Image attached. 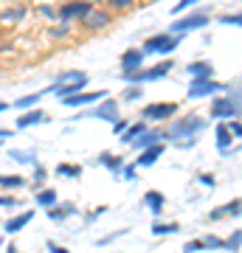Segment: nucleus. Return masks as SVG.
Instances as JSON below:
<instances>
[{"label":"nucleus","instance_id":"10","mask_svg":"<svg viewBox=\"0 0 242 253\" xmlns=\"http://www.w3.org/2000/svg\"><path fill=\"white\" fill-rule=\"evenodd\" d=\"M228 217H242V200H228L225 206L211 208L206 219H211V222H220V219H228Z\"/></svg>","mask_w":242,"mask_h":253},{"label":"nucleus","instance_id":"2","mask_svg":"<svg viewBox=\"0 0 242 253\" xmlns=\"http://www.w3.org/2000/svg\"><path fill=\"white\" fill-rule=\"evenodd\" d=\"M178 113V104L175 101H155V104H146L141 110V121L146 124H158V121H166Z\"/></svg>","mask_w":242,"mask_h":253},{"label":"nucleus","instance_id":"51","mask_svg":"<svg viewBox=\"0 0 242 253\" xmlns=\"http://www.w3.org/2000/svg\"><path fill=\"white\" fill-rule=\"evenodd\" d=\"M3 138H11V129H0V141Z\"/></svg>","mask_w":242,"mask_h":253},{"label":"nucleus","instance_id":"22","mask_svg":"<svg viewBox=\"0 0 242 253\" xmlns=\"http://www.w3.org/2000/svg\"><path fill=\"white\" fill-rule=\"evenodd\" d=\"M186 73L192 76V79H214V68H211V62H206V59L192 62L186 68Z\"/></svg>","mask_w":242,"mask_h":253},{"label":"nucleus","instance_id":"25","mask_svg":"<svg viewBox=\"0 0 242 253\" xmlns=\"http://www.w3.org/2000/svg\"><path fill=\"white\" fill-rule=\"evenodd\" d=\"M56 174H62V177H71V180H79L82 177V166L79 163H56Z\"/></svg>","mask_w":242,"mask_h":253},{"label":"nucleus","instance_id":"1","mask_svg":"<svg viewBox=\"0 0 242 253\" xmlns=\"http://www.w3.org/2000/svg\"><path fill=\"white\" fill-rule=\"evenodd\" d=\"M206 129V118L197 116V113H189V116L178 118L169 129H163L166 132V141L169 144H178V141H186V138H197L200 132Z\"/></svg>","mask_w":242,"mask_h":253},{"label":"nucleus","instance_id":"42","mask_svg":"<svg viewBox=\"0 0 242 253\" xmlns=\"http://www.w3.org/2000/svg\"><path fill=\"white\" fill-rule=\"evenodd\" d=\"M135 169H138L135 163H130V166H124V169H121V172H124V180H130V183H133L135 177H138V172H135Z\"/></svg>","mask_w":242,"mask_h":253},{"label":"nucleus","instance_id":"35","mask_svg":"<svg viewBox=\"0 0 242 253\" xmlns=\"http://www.w3.org/2000/svg\"><path fill=\"white\" fill-rule=\"evenodd\" d=\"M45 211H48V219H54V222H62V219L68 217L62 206H51V208H45Z\"/></svg>","mask_w":242,"mask_h":253},{"label":"nucleus","instance_id":"18","mask_svg":"<svg viewBox=\"0 0 242 253\" xmlns=\"http://www.w3.org/2000/svg\"><path fill=\"white\" fill-rule=\"evenodd\" d=\"M144 206L149 208L155 217H161V214H163V206H166V194H161V191L149 189L146 194H144Z\"/></svg>","mask_w":242,"mask_h":253},{"label":"nucleus","instance_id":"13","mask_svg":"<svg viewBox=\"0 0 242 253\" xmlns=\"http://www.w3.org/2000/svg\"><path fill=\"white\" fill-rule=\"evenodd\" d=\"M144 71V51L141 48H130L121 54V73H135Z\"/></svg>","mask_w":242,"mask_h":253},{"label":"nucleus","instance_id":"36","mask_svg":"<svg viewBox=\"0 0 242 253\" xmlns=\"http://www.w3.org/2000/svg\"><path fill=\"white\" fill-rule=\"evenodd\" d=\"M217 23H223V26H242V11L240 14H223Z\"/></svg>","mask_w":242,"mask_h":253},{"label":"nucleus","instance_id":"52","mask_svg":"<svg viewBox=\"0 0 242 253\" xmlns=\"http://www.w3.org/2000/svg\"><path fill=\"white\" fill-rule=\"evenodd\" d=\"M9 107H11V104H6V101H0V113H6Z\"/></svg>","mask_w":242,"mask_h":253},{"label":"nucleus","instance_id":"45","mask_svg":"<svg viewBox=\"0 0 242 253\" xmlns=\"http://www.w3.org/2000/svg\"><path fill=\"white\" fill-rule=\"evenodd\" d=\"M127 126H130V121H124V118H118L116 124H113V135H121V132H124Z\"/></svg>","mask_w":242,"mask_h":253},{"label":"nucleus","instance_id":"24","mask_svg":"<svg viewBox=\"0 0 242 253\" xmlns=\"http://www.w3.org/2000/svg\"><path fill=\"white\" fill-rule=\"evenodd\" d=\"M34 203H37V206H43V208H51V206L59 203V197H56L54 189H45V186H43V189L34 194Z\"/></svg>","mask_w":242,"mask_h":253},{"label":"nucleus","instance_id":"46","mask_svg":"<svg viewBox=\"0 0 242 253\" xmlns=\"http://www.w3.org/2000/svg\"><path fill=\"white\" fill-rule=\"evenodd\" d=\"M127 234V228H121V231H116V234H110V236H104V239H99V245H110L113 239H118V236H124Z\"/></svg>","mask_w":242,"mask_h":253},{"label":"nucleus","instance_id":"17","mask_svg":"<svg viewBox=\"0 0 242 253\" xmlns=\"http://www.w3.org/2000/svg\"><path fill=\"white\" fill-rule=\"evenodd\" d=\"M214 141H217V149H220L223 155L231 152L234 135H231V129H228V124H217V129H214Z\"/></svg>","mask_w":242,"mask_h":253},{"label":"nucleus","instance_id":"41","mask_svg":"<svg viewBox=\"0 0 242 253\" xmlns=\"http://www.w3.org/2000/svg\"><path fill=\"white\" fill-rule=\"evenodd\" d=\"M14 206H20V203H17V197H9V194H0V208H14Z\"/></svg>","mask_w":242,"mask_h":253},{"label":"nucleus","instance_id":"21","mask_svg":"<svg viewBox=\"0 0 242 253\" xmlns=\"http://www.w3.org/2000/svg\"><path fill=\"white\" fill-rule=\"evenodd\" d=\"M96 163L104 166V169L113 172V174H118L121 169H124V158H121V155H113V152H101L99 158H96Z\"/></svg>","mask_w":242,"mask_h":253},{"label":"nucleus","instance_id":"50","mask_svg":"<svg viewBox=\"0 0 242 253\" xmlns=\"http://www.w3.org/2000/svg\"><path fill=\"white\" fill-rule=\"evenodd\" d=\"M104 211H107V208H104V206H99V208H96V211H90V217H88V222H93V219L99 217V214H104Z\"/></svg>","mask_w":242,"mask_h":253},{"label":"nucleus","instance_id":"29","mask_svg":"<svg viewBox=\"0 0 242 253\" xmlns=\"http://www.w3.org/2000/svg\"><path fill=\"white\" fill-rule=\"evenodd\" d=\"M200 242H203V248H206V251H228V242H225V239H220V236H203V239H200Z\"/></svg>","mask_w":242,"mask_h":253},{"label":"nucleus","instance_id":"37","mask_svg":"<svg viewBox=\"0 0 242 253\" xmlns=\"http://www.w3.org/2000/svg\"><path fill=\"white\" fill-rule=\"evenodd\" d=\"M45 180H48V172H45L43 166L37 163V166H34V180H31V183H34V186H40V189H43V183H45Z\"/></svg>","mask_w":242,"mask_h":253},{"label":"nucleus","instance_id":"38","mask_svg":"<svg viewBox=\"0 0 242 253\" xmlns=\"http://www.w3.org/2000/svg\"><path fill=\"white\" fill-rule=\"evenodd\" d=\"M107 6H110V9L127 11V9H133V6H135V0H107Z\"/></svg>","mask_w":242,"mask_h":253},{"label":"nucleus","instance_id":"26","mask_svg":"<svg viewBox=\"0 0 242 253\" xmlns=\"http://www.w3.org/2000/svg\"><path fill=\"white\" fill-rule=\"evenodd\" d=\"M9 158L11 161L23 163V166H37V155L34 149H28V152H17V149H9Z\"/></svg>","mask_w":242,"mask_h":253},{"label":"nucleus","instance_id":"7","mask_svg":"<svg viewBox=\"0 0 242 253\" xmlns=\"http://www.w3.org/2000/svg\"><path fill=\"white\" fill-rule=\"evenodd\" d=\"M208 14L206 11H197V14H189V17H180L172 23V34H186V31H197V28L208 26Z\"/></svg>","mask_w":242,"mask_h":253},{"label":"nucleus","instance_id":"30","mask_svg":"<svg viewBox=\"0 0 242 253\" xmlns=\"http://www.w3.org/2000/svg\"><path fill=\"white\" fill-rule=\"evenodd\" d=\"M23 14H26L23 9H6V11H0V23L3 26H14V23L23 20Z\"/></svg>","mask_w":242,"mask_h":253},{"label":"nucleus","instance_id":"33","mask_svg":"<svg viewBox=\"0 0 242 253\" xmlns=\"http://www.w3.org/2000/svg\"><path fill=\"white\" fill-rule=\"evenodd\" d=\"M225 242H228V251L240 253V248H242V228H240V231H234V234L228 236V239H225Z\"/></svg>","mask_w":242,"mask_h":253},{"label":"nucleus","instance_id":"5","mask_svg":"<svg viewBox=\"0 0 242 253\" xmlns=\"http://www.w3.org/2000/svg\"><path fill=\"white\" fill-rule=\"evenodd\" d=\"M90 9H93V3H88V0H68L65 6H59L56 20L59 23H73V20H82L85 14H90Z\"/></svg>","mask_w":242,"mask_h":253},{"label":"nucleus","instance_id":"15","mask_svg":"<svg viewBox=\"0 0 242 253\" xmlns=\"http://www.w3.org/2000/svg\"><path fill=\"white\" fill-rule=\"evenodd\" d=\"M88 90V76L79 82H68V84H59V87H48V93H56L59 99H68V96H76V93Z\"/></svg>","mask_w":242,"mask_h":253},{"label":"nucleus","instance_id":"20","mask_svg":"<svg viewBox=\"0 0 242 253\" xmlns=\"http://www.w3.org/2000/svg\"><path fill=\"white\" fill-rule=\"evenodd\" d=\"M172 68H175V62H172V59H163V62H158V65H152V68H146V71H144V82L163 79V76H169Z\"/></svg>","mask_w":242,"mask_h":253},{"label":"nucleus","instance_id":"3","mask_svg":"<svg viewBox=\"0 0 242 253\" xmlns=\"http://www.w3.org/2000/svg\"><path fill=\"white\" fill-rule=\"evenodd\" d=\"M180 45V37H175V34H158V37H149V40H146V42H144V56L146 54H172V51H175V48Z\"/></svg>","mask_w":242,"mask_h":253},{"label":"nucleus","instance_id":"9","mask_svg":"<svg viewBox=\"0 0 242 253\" xmlns=\"http://www.w3.org/2000/svg\"><path fill=\"white\" fill-rule=\"evenodd\" d=\"M90 118H99V121H107V124H116L118 121V101L116 99H104L99 107H93L88 113Z\"/></svg>","mask_w":242,"mask_h":253},{"label":"nucleus","instance_id":"23","mask_svg":"<svg viewBox=\"0 0 242 253\" xmlns=\"http://www.w3.org/2000/svg\"><path fill=\"white\" fill-rule=\"evenodd\" d=\"M146 129H149V124H146V121H135V124H130V126L124 129V132L118 135V138H121L124 144H133L135 138H138V135H144Z\"/></svg>","mask_w":242,"mask_h":253},{"label":"nucleus","instance_id":"28","mask_svg":"<svg viewBox=\"0 0 242 253\" xmlns=\"http://www.w3.org/2000/svg\"><path fill=\"white\" fill-rule=\"evenodd\" d=\"M26 186V177L20 174H0V189H23Z\"/></svg>","mask_w":242,"mask_h":253},{"label":"nucleus","instance_id":"40","mask_svg":"<svg viewBox=\"0 0 242 253\" xmlns=\"http://www.w3.org/2000/svg\"><path fill=\"white\" fill-rule=\"evenodd\" d=\"M197 183H200V186H206V189H214V186H217L214 174H200V177H197Z\"/></svg>","mask_w":242,"mask_h":253},{"label":"nucleus","instance_id":"11","mask_svg":"<svg viewBox=\"0 0 242 253\" xmlns=\"http://www.w3.org/2000/svg\"><path fill=\"white\" fill-rule=\"evenodd\" d=\"M237 116H240V107L231 99H223V96L211 99V118H237Z\"/></svg>","mask_w":242,"mask_h":253},{"label":"nucleus","instance_id":"12","mask_svg":"<svg viewBox=\"0 0 242 253\" xmlns=\"http://www.w3.org/2000/svg\"><path fill=\"white\" fill-rule=\"evenodd\" d=\"M166 141V132L163 129H155V126H149L144 135H138L133 141V146L138 149V152H144V149H149V146H155V144H163Z\"/></svg>","mask_w":242,"mask_h":253},{"label":"nucleus","instance_id":"49","mask_svg":"<svg viewBox=\"0 0 242 253\" xmlns=\"http://www.w3.org/2000/svg\"><path fill=\"white\" fill-rule=\"evenodd\" d=\"M40 11H43L45 17H51V20H56V11L51 9V6H40Z\"/></svg>","mask_w":242,"mask_h":253},{"label":"nucleus","instance_id":"16","mask_svg":"<svg viewBox=\"0 0 242 253\" xmlns=\"http://www.w3.org/2000/svg\"><path fill=\"white\" fill-rule=\"evenodd\" d=\"M31 219H34V211H20L17 217H11V219L3 222V231H6V234H20Z\"/></svg>","mask_w":242,"mask_h":253},{"label":"nucleus","instance_id":"32","mask_svg":"<svg viewBox=\"0 0 242 253\" xmlns=\"http://www.w3.org/2000/svg\"><path fill=\"white\" fill-rule=\"evenodd\" d=\"M180 225L178 222H155L152 225V234L155 236H169V234H178Z\"/></svg>","mask_w":242,"mask_h":253},{"label":"nucleus","instance_id":"4","mask_svg":"<svg viewBox=\"0 0 242 253\" xmlns=\"http://www.w3.org/2000/svg\"><path fill=\"white\" fill-rule=\"evenodd\" d=\"M223 90H225L223 82H214V79H192V82H189L186 96H189V99H206V96H217V93H223Z\"/></svg>","mask_w":242,"mask_h":253},{"label":"nucleus","instance_id":"27","mask_svg":"<svg viewBox=\"0 0 242 253\" xmlns=\"http://www.w3.org/2000/svg\"><path fill=\"white\" fill-rule=\"evenodd\" d=\"M85 76H88L85 71H65V73H59V76L54 79L51 87H59V84H68V82H79V79H85Z\"/></svg>","mask_w":242,"mask_h":253},{"label":"nucleus","instance_id":"54","mask_svg":"<svg viewBox=\"0 0 242 253\" xmlns=\"http://www.w3.org/2000/svg\"><path fill=\"white\" fill-rule=\"evenodd\" d=\"M141 3H144V6H146V3H158V0H141Z\"/></svg>","mask_w":242,"mask_h":253},{"label":"nucleus","instance_id":"39","mask_svg":"<svg viewBox=\"0 0 242 253\" xmlns=\"http://www.w3.org/2000/svg\"><path fill=\"white\" fill-rule=\"evenodd\" d=\"M225 124H228V129H231V135L234 138H242V121H225Z\"/></svg>","mask_w":242,"mask_h":253},{"label":"nucleus","instance_id":"48","mask_svg":"<svg viewBox=\"0 0 242 253\" xmlns=\"http://www.w3.org/2000/svg\"><path fill=\"white\" fill-rule=\"evenodd\" d=\"M45 248H48V253H71L68 248H62V245H54V242H48Z\"/></svg>","mask_w":242,"mask_h":253},{"label":"nucleus","instance_id":"34","mask_svg":"<svg viewBox=\"0 0 242 253\" xmlns=\"http://www.w3.org/2000/svg\"><path fill=\"white\" fill-rule=\"evenodd\" d=\"M141 96H144L141 84H133V87H127V90H124V96H121V99H124V101H138Z\"/></svg>","mask_w":242,"mask_h":253},{"label":"nucleus","instance_id":"31","mask_svg":"<svg viewBox=\"0 0 242 253\" xmlns=\"http://www.w3.org/2000/svg\"><path fill=\"white\" fill-rule=\"evenodd\" d=\"M40 99H43V93H31V96H23V99H17L11 107H17V110H23V113H26V110H34V104H37Z\"/></svg>","mask_w":242,"mask_h":253},{"label":"nucleus","instance_id":"14","mask_svg":"<svg viewBox=\"0 0 242 253\" xmlns=\"http://www.w3.org/2000/svg\"><path fill=\"white\" fill-rule=\"evenodd\" d=\"M163 152H166V144H155V146H149V149L138 152V158H135V166H138V169H146V166L158 163V158H161Z\"/></svg>","mask_w":242,"mask_h":253},{"label":"nucleus","instance_id":"43","mask_svg":"<svg viewBox=\"0 0 242 253\" xmlns=\"http://www.w3.org/2000/svg\"><path fill=\"white\" fill-rule=\"evenodd\" d=\"M197 251H206L203 242H186V245H183V253H197Z\"/></svg>","mask_w":242,"mask_h":253},{"label":"nucleus","instance_id":"47","mask_svg":"<svg viewBox=\"0 0 242 253\" xmlns=\"http://www.w3.org/2000/svg\"><path fill=\"white\" fill-rule=\"evenodd\" d=\"M194 144H197V138H186V141H178V149H194Z\"/></svg>","mask_w":242,"mask_h":253},{"label":"nucleus","instance_id":"53","mask_svg":"<svg viewBox=\"0 0 242 253\" xmlns=\"http://www.w3.org/2000/svg\"><path fill=\"white\" fill-rule=\"evenodd\" d=\"M6 253H17V248H14V245H9V248H6Z\"/></svg>","mask_w":242,"mask_h":253},{"label":"nucleus","instance_id":"6","mask_svg":"<svg viewBox=\"0 0 242 253\" xmlns=\"http://www.w3.org/2000/svg\"><path fill=\"white\" fill-rule=\"evenodd\" d=\"M104 99H110L107 90H82V93H76V96L62 99V104L76 110V107H85V104H99V101H104Z\"/></svg>","mask_w":242,"mask_h":253},{"label":"nucleus","instance_id":"8","mask_svg":"<svg viewBox=\"0 0 242 253\" xmlns=\"http://www.w3.org/2000/svg\"><path fill=\"white\" fill-rule=\"evenodd\" d=\"M79 23H82V28H88V31H99V28H107L110 23H113V14L104 11V9H90V14H85Z\"/></svg>","mask_w":242,"mask_h":253},{"label":"nucleus","instance_id":"19","mask_svg":"<svg viewBox=\"0 0 242 253\" xmlns=\"http://www.w3.org/2000/svg\"><path fill=\"white\" fill-rule=\"evenodd\" d=\"M48 121V116H45L43 110H26L23 116L17 118V129H28V126H37V124H45Z\"/></svg>","mask_w":242,"mask_h":253},{"label":"nucleus","instance_id":"44","mask_svg":"<svg viewBox=\"0 0 242 253\" xmlns=\"http://www.w3.org/2000/svg\"><path fill=\"white\" fill-rule=\"evenodd\" d=\"M194 3H200V0H180L178 6H175V11H172V14H180V11H186L189 6H194Z\"/></svg>","mask_w":242,"mask_h":253}]
</instances>
